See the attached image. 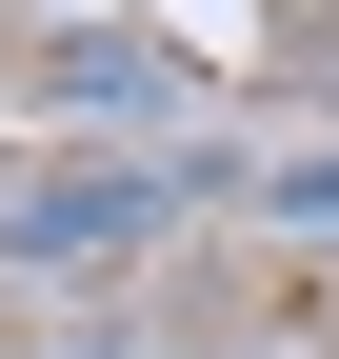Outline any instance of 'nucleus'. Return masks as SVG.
<instances>
[{"label": "nucleus", "mask_w": 339, "mask_h": 359, "mask_svg": "<svg viewBox=\"0 0 339 359\" xmlns=\"http://www.w3.org/2000/svg\"><path fill=\"white\" fill-rule=\"evenodd\" d=\"M200 200H260V160H200V140H160V160H40V180H0V280L140 259L160 219H200Z\"/></svg>", "instance_id": "f257e3e1"}, {"label": "nucleus", "mask_w": 339, "mask_h": 359, "mask_svg": "<svg viewBox=\"0 0 339 359\" xmlns=\"http://www.w3.org/2000/svg\"><path fill=\"white\" fill-rule=\"evenodd\" d=\"M40 80H60V100H180V60H160V40H60Z\"/></svg>", "instance_id": "f03ea898"}, {"label": "nucleus", "mask_w": 339, "mask_h": 359, "mask_svg": "<svg viewBox=\"0 0 339 359\" xmlns=\"http://www.w3.org/2000/svg\"><path fill=\"white\" fill-rule=\"evenodd\" d=\"M260 219H279V240H339V140H300V160H260Z\"/></svg>", "instance_id": "7ed1b4c3"}]
</instances>
